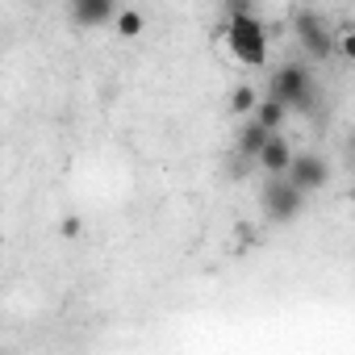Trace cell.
I'll list each match as a JSON object with an SVG mask.
<instances>
[{
	"instance_id": "3",
	"label": "cell",
	"mask_w": 355,
	"mask_h": 355,
	"mask_svg": "<svg viewBox=\"0 0 355 355\" xmlns=\"http://www.w3.org/2000/svg\"><path fill=\"white\" fill-rule=\"evenodd\" d=\"M259 205H263V214L272 218V222H293L297 214H301V205H305V189H297L288 175H268V184H263V193H259Z\"/></svg>"
},
{
	"instance_id": "10",
	"label": "cell",
	"mask_w": 355,
	"mask_h": 355,
	"mask_svg": "<svg viewBox=\"0 0 355 355\" xmlns=\"http://www.w3.org/2000/svg\"><path fill=\"white\" fill-rule=\"evenodd\" d=\"M255 105H259V92H255L251 84H239V88L230 92V113H234V117H251Z\"/></svg>"
},
{
	"instance_id": "11",
	"label": "cell",
	"mask_w": 355,
	"mask_h": 355,
	"mask_svg": "<svg viewBox=\"0 0 355 355\" xmlns=\"http://www.w3.org/2000/svg\"><path fill=\"white\" fill-rule=\"evenodd\" d=\"M113 30H117L121 38H138V34L146 30V17H142L138 9H121V13L113 17Z\"/></svg>"
},
{
	"instance_id": "7",
	"label": "cell",
	"mask_w": 355,
	"mask_h": 355,
	"mask_svg": "<svg viewBox=\"0 0 355 355\" xmlns=\"http://www.w3.org/2000/svg\"><path fill=\"white\" fill-rule=\"evenodd\" d=\"M71 17L80 26H105L117 17V0H71Z\"/></svg>"
},
{
	"instance_id": "6",
	"label": "cell",
	"mask_w": 355,
	"mask_h": 355,
	"mask_svg": "<svg viewBox=\"0 0 355 355\" xmlns=\"http://www.w3.org/2000/svg\"><path fill=\"white\" fill-rule=\"evenodd\" d=\"M293 159H297V155H293L288 138H284V134L276 130V134H272V138L263 142V150H259V159H255V163H259V167H263L268 175H284V171L293 167Z\"/></svg>"
},
{
	"instance_id": "14",
	"label": "cell",
	"mask_w": 355,
	"mask_h": 355,
	"mask_svg": "<svg viewBox=\"0 0 355 355\" xmlns=\"http://www.w3.org/2000/svg\"><path fill=\"white\" fill-rule=\"evenodd\" d=\"M234 13H255L251 0H226V17H234Z\"/></svg>"
},
{
	"instance_id": "12",
	"label": "cell",
	"mask_w": 355,
	"mask_h": 355,
	"mask_svg": "<svg viewBox=\"0 0 355 355\" xmlns=\"http://www.w3.org/2000/svg\"><path fill=\"white\" fill-rule=\"evenodd\" d=\"M334 55H338V59H347V63H355V30H343V34H338Z\"/></svg>"
},
{
	"instance_id": "4",
	"label": "cell",
	"mask_w": 355,
	"mask_h": 355,
	"mask_svg": "<svg viewBox=\"0 0 355 355\" xmlns=\"http://www.w3.org/2000/svg\"><path fill=\"white\" fill-rule=\"evenodd\" d=\"M293 34H297V42H301V55H305V59L322 63V59H330V55H334L338 34H330V26H326L313 9H301V13L293 17Z\"/></svg>"
},
{
	"instance_id": "9",
	"label": "cell",
	"mask_w": 355,
	"mask_h": 355,
	"mask_svg": "<svg viewBox=\"0 0 355 355\" xmlns=\"http://www.w3.org/2000/svg\"><path fill=\"white\" fill-rule=\"evenodd\" d=\"M255 121H263L268 130H280L284 125V117H288V105L284 101H276V96H259V105H255V113H251Z\"/></svg>"
},
{
	"instance_id": "2",
	"label": "cell",
	"mask_w": 355,
	"mask_h": 355,
	"mask_svg": "<svg viewBox=\"0 0 355 355\" xmlns=\"http://www.w3.org/2000/svg\"><path fill=\"white\" fill-rule=\"evenodd\" d=\"M268 96L284 101L288 109H301V113H313L318 105V88H313V71L305 63H284L268 76Z\"/></svg>"
},
{
	"instance_id": "8",
	"label": "cell",
	"mask_w": 355,
	"mask_h": 355,
	"mask_svg": "<svg viewBox=\"0 0 355 355\" xmlns=\"http://www.w3.org/2000/svg\"><path fill=\"white\" fill-rule=\"evenodd\" d=\"M272 134H276V130H268L263 121L247 117V121H243V130H239V146H234V150H239L243 159H259V150H263V142H268Z\"/></svg>"
},
{
	"instance_id": "5",
	"label": "cell",
	"mask_w": 355,
	"mask_h": 355,
	"mask_svg": "<svg viewBox=\"0 0 355 355\" xmlns=\"http://www.w3.org/2000/svg\"><path fill=\"white\" fill-rule=\"evenodd\" d=\"M284 175H288V180H293L297 189H305V193H318V189L326 184L330 167H326V159H322V155H309V150H301V155L293 159V167H288Z\"/></svg>"
},
{
	"instance_id": "1",
	"label": "cell",
	"mask_w": 355,
	"mask_h": 355,
	"mask_svg": "<svg viewBox=\"0 0 355 355\" xmlns=\"http://www.w3.org/2000/svg\"><path fill=\"white\" fill-rule=\"evenodd\" d=\"M222 38H226V51H230L234 63H243V67H263L268 63V30H263V21L255 13L226 17Z\"/></svg>"
},
{
	"instance_id": "13",
	"label": "cell",
	"mask_w": 355,
	"mask_h": 355,
	"mask_svg": "<svg viewBox=\"0 0 355 355\" xmlns=\"http://www.w3.org/2000/svg\"><path fill=\"white\" fill-rule=\"evenodd\" d=\"M80 230H84V218H80V214H67V218L59 222V234H63V239H80Z\"/></svg>"
}]
</instances>
